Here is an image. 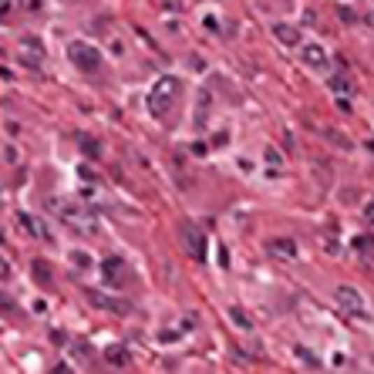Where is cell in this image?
<instances>
[{"instance_id":"5bb4252c","label":"cell","mask_w":374,"mask_h":374,"mask_svg":"<svg viewBox=\"0 0 374 374\" xmlns=\"http://www.w3.org/2000/svg\"><path fill=\"white\" fill-rule=\"evenodd\" d=\"M7 14H10V0H0V20L7 17Z\"/></svg>"},{"instance_id":"9c48e42d","label":"cell","mask_w":374,"mask_h":374,"mask_svg":"<svg viewBox=\"0 0 374 374\" xmlns=\"http://www.w3.org/2000/svg\"><path fill=\"white\" fill-rule=\"evenodd\" d=\"M273 34H277L283 44H290V48H300V31H294L290 24H273Z\"/></svg>"},{"instance_id":"8992f818","label":"cell","mask_w":374,"mask_h":374,"mask_svg":"<svg viewBox=\"0 0 374 374\" xmlns=\"http://www.w3.org/2000/svg\"><path fill=\"white\" fill-rule=\"evenodd\" d=\"M20 226H24L31 236H38V240H48V243H51V229L41 223L38 216H27V213H20Z\"/></svg>"},{"instance_id":"3957f363","label":"cell","mask_w":374,"mask_h":374,"mask_svg":"<svg viewBox=\"0 0 374 374\" xmlns=\"http://www.w3.org/2000/svg\"><path fill=\"white\" fill-rule=\"evenodd\" d=\"M68 55H71L78 71H88V75H98V71H101V55L94 51L92 44H85V41H75V44L68 48Z\"/></svg>"},{"instance_id":"9a60e30c","label":"cell","mask_w":374,"mask_h":374,"mask_svg":"<svg viewBox=\"0 0 374 374\" xmlns=\"http://www.w3.org/2000/svg\"><path fill=\"white\" fill-rule=\"evenodd\" d=\"M364 216H368V223H374V199L364 206Z\"/></svg>"},{"instance_id":"ba28073f","label":"cell","mask_w":374,"mask_h":374,"mask_svg":"<svg viewBox=\"0 0 374 374\" xmlns=\"http://www.w3.org/2000/svg\"><path fill=\"white\" fill-rule=\"evenodd\" d=\"M186 246L196 260H206V240H203L199 229H186Z\"/></svg>"},{"instance_id":"8fae6325","label":"cell","mask_w":374,"mask_h":374,"mask_svg":"<svg viewBox=\"0 0 374 374\" xmlns=\"http://www.w3.org/2000/svg\"><path fill=\"white\" fill-rule=\"evenodd\" d=\"M229 317H233V324H236L240 331H250V327H253V320L246 317V314L240 310V307H233V310H229Z\"/></svg>"},{"instance_id":"5b68a950","label":"cell","mask_w":374,"mask_h":374,"mask_svg":"<svg viewBox=\"0 0 374 374\" xmlns=\"http://www.w3.org/2000/svg\"><path fill=\"white\" fill-rule=\"evenodd\" d=\"M101 277H105V283H112V287H122V283L129 280V270H125V263L122 260H108L101 263Z\"/></svg>"},{"instance_id":"2e32d148","label":"cell","mask_w":374,"mask_h":374,"mask_svg":"<svg viewBox=\"0 0 374 374\" xmlns=\"http://www.w3.org/2000/svg\"><path fill=\"white\" fill-rule=\"evenodd\" d=\"M20 3H24V7H38V0H20Z\"/></svg>"},{"instance_id":"7c38bea8","label":"cell","mask_w":374,"mask_h":374,"mask_svg":"<svg viewBox=\"0 0 374 374\" xmlns=\"http://www.w3.org/2000/svg\"><path fill=\"white\" fill-rule=\"evenodd\" d=\"M71 260H75L78 266H88V263H92V260H88V253H75V257H71Z\"/></svg>"},{"instance_id":"30bf717a","label":"cell","mask_w":374,"mask_h":374,"mask_svg":"<svg viewBox=\"0 0 374 374\" xmlns=\"http://www.w3.org/2000/svg\"><path fill=\"white\" fill-rule=\"evenodd\" d=\"M105 361L115 364V368H125V364H129V351H125V347H108V351H105Z\"/></svg>"},{"instance_id":"6da1fadb","label":"cell","mask_w":374,"mask_h":374,"mask_svg":"<svg viewBox=\"0 0 374 374\" xmlns=\"http://www.w3.org/2000/svg\"><path fill=\"white\" fill-rule=\"evenodd\" d=\"M175 98H179V81H175V78H162V81L152 88V94H149L152 115H155V118H162V115H166V108L175 101Z\"/></svg>"},{"instance_id":"277c9868","label":"cell","mask_w":374,"mask_h":374,"mask_svg":"<svg viewBox=\"0 0 374 374\" xmlns=\"http://www.w3.org/2000/svg\"><path fill=\"white\" fill-rule=\"evenodd\" d=\"M266 250H270V257H277V260H297V257H300L297 243H294L290 236H280V240H270V243H266Z\"/></svg>"},{"instance_id":"52a82bcc","label":"cell","mask_w":374,"mask_h":374,"mask_svg":"<svg viewBox=\"0 0 374 374\" xmlns=\"http://www.w3.org/2000/svg\"><path fill=\"white\" fill-rule=\"evenodd\" d=\"M300 57H303V64H310V68H327V51H324L320 44H307V48L300 51Z\"/></svg>"},{"instance_id":"7a4b0ae2","label":"cell","mask_w":374,"mask_h":374,"mask_svg":"<svg viewBox=\"0 0 374 374\" xmlns=\"http://www.w3.org/2000/svg\"><path fill=\"white\" fill-rule=\"evenodd\" d=\"M334 300H337V307H340L347 317L371 320V314H368V303H364V297L357 294L354 287H337V290H334Z\"/></svg>"},{"instance_id":"4fadbf2b","label":"cell","mask_w":374,"mask_h":374,"mask_svg":"<svg viewBox=\"0 0 374 374\" xmlns=\"http://www.w3.org/2000/svg\"><path fill=\"white\" fill-rule=\"evenodd\" d=\"M297 357H303V361H307V364H317V357H314V354H307V351H303V347H297Z\"/></svg>"}]
</instances>
